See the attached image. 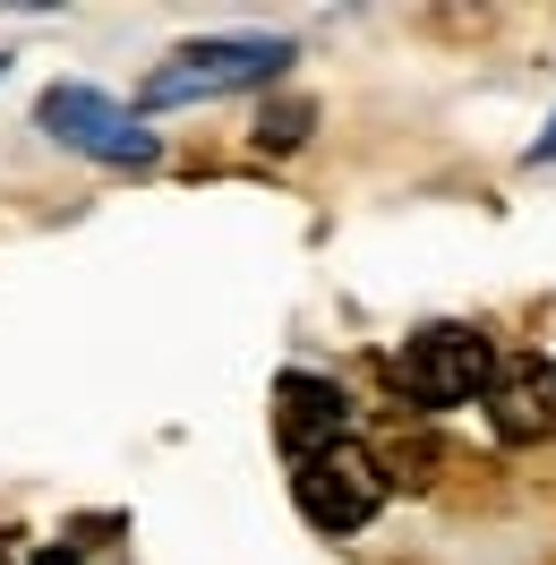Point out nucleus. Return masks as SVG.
Instances as JSON below:
<instances>
[{"mask_svg": "<svg viewBox=\"0 0 556 565\" xmlns=\"http://www.w3.org/2000/svg\"><path fill=\"white\" fill-rule=\"evenodd\" d=\"M309 129H317V111L300 104V95H282V104L257 111V146H266V154H291V146L309 138Z\"/></svg>", "mask_w": 556, "mask_h": 565, "instance_id": "nucleus-7", "label": "nucleus"}, {"mask_svg": "<svg viewBox=\"0 0 556 565\" xmlns=\"http://www.w3.org/2000/svg\"><path fill=\"white\" fill-rule=\"evenodd\" d=\"M0 70H9V61H0Z\"/></svg>", "mask_w": 556, "mask_h": 565, "instance_id": "nucleus-9", "label": "nucleus"}, {"mask_svg": "<svg viewBox=\"0 0 556 565\" xmlns=\"http://www.w3.org/2000/svg\"><path fill=\"white\" fill-rule=\"evenodd\" d=\"M343 420H351V403H343L334 377H282L275 386V428H282V446H291L300 462H309L317 446H334Z\"/></svg>", "mask_w": 556, "mask_h": 565, "instance_id": "nucleus-6", "label": "nucleus"}, {"mask_svg": "<svg viewBox=\"0 0 556 565\" xmlns=\"http://www.w3.org/2000/svg\"><path fill=\"white\" fill-rule=\"evenodd\" d=\"M539 154H556V129H548V138H539Z\"/></svg>", "mask_w": 556, "mask_h": 565, "instance_id": "nucleus-8", "label": "nucleus"}, {"mask_svg": "<svg viewBox=\"0 0 556 565\" xmlns=\"http://www.w3.org/2000/svg\"><path fill=\"white\" fill-rule=\"evenodd\" d=\"M43 138H61L70 154H95V163H154V138H146V120L95 95V86H52L43 95Z\"/></svg>", "mask_w": 556, "mask_h": 565, "instance_id": "nucleus-4", "label": "nucleus"}, {"mask_svg": "<svg viewBox=\"0 0 556 565\" xmlns=\"http://www.w3.org/2000/svg\"><path fill=\"white\" fill-rule=\"evenodd\" d=\"M291 61L282 35H206V43H180L163 70L146 77V104H206V95H240L257 77H275Z\"/></svg>", "mask_w": 556, "mask_h": 565, "instance_id": "nucleus-1", "label": "nucleus"}, {"mask_svg": "<svg viewBox=\"0 0 556 565\" xmlns=\"http://www.w3.org/2000/svg\"><path fill=\"white\" fill-rule=\"evenodd\" d=\"M377 505H385V462L360 437H334V446H317L300 462V514L317 531H360V523H377Z\"/></svg>", "mask_w": 556, "mask_h": 565, "instance_id": "nucleus-3", "label": "nucleus"}, {"mask_svg": "<svg viewBox=\"0 0 556 565\" xmlns=\"http://www.w3.org/2000/svg\"><path fill=\"white\" fill-rule=\"evenodd\" d=\"M488 420H496V437H514V446L548 437V428H556V369H548L539 352L496 360V386H488Z\"/></svg>", "mask_w": 556, "mask_h": 565, "instance_id": "nucleus-5", "label": "nucleus"}, {"mask_svg": "<svg viewBox=\"0 0 556 565\" xmlns=\"http://www.w3.org/2000/svg\"><path fill=\"white\" fill-rule=\"evenodd\" d=\"M394 377H403V394L428 403V412L488 403V386H496V343H488L480 326H419L411 343H403V360H394Z\"/></svg>", "mask_w": 556, "mask_h": 565, "instance_id": "nucleus-2", "label": "nucleus"}]
</instances>
